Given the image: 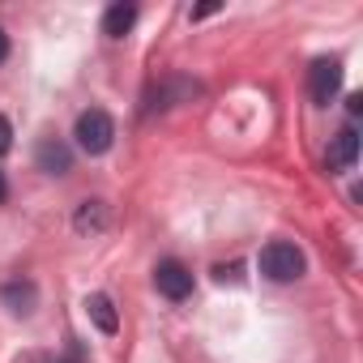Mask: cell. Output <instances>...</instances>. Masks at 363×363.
<instances>
[{"label":"cell","mask_w":363,"mask_h":363,"mask_svg":"<svg viewBox=\"0 0 363 363\" xmlns=\"http://www.w3.org/2000/svg\"><path fill=\"white\" fill-rule=\"evenodd\" d=\"M261 274L269 278V282H295V278H303V269H308V261H303V252L291 244V240H269L265 248H261Z\"/></svg>","instance_id":"cell-1"},{"label":"cell","mask_w":363,"mask_h":363,"mask_svg":"<svg viewBox=\"0 0 363 363\" xmlns=\"http://www.w3.org/2000/svg\"><path fill=\"white\" fill-rule=\"evenodd\" d=\"M73 137H77V145H82L86 154H107V150H111V141H116V120H111L107 111L90 107V111H82V116H77Z\"/></svg>","instance_id":"cell-2"},{"label":"cell","mask_w":363,"mask_h":363,"mask_svg":"<svg viewBox=\"0 0 363 363\" xmlns=\"http://www.w3.org/2000/svg\"><path fill=\"white\" fill-rule=\"evenodd\" d=\"M197 94H201L197 82H189V77H167L162 86H154V90L145 94V107H141V111H145V116H150V111H167V107H175V103H193Z\"/></svg>","instance_id":"cell-3"},{"label":"cell","mask_w":363,"mask_h":363,"mask_svg":"<svg viewBox=\"0 0 363 363\" xmlns=\"http://www.w3.org/2000/svg\"><path fill=\"white\" fill-rule=\"evenodd\" d=\"M154 286H158V295H167V299H189V295H193V269H189L184 261L167 257V261H158V269H154Z\"/></svg>","instance_id":"cell-4"},{"label":"cell","mask_w":363,"mask_h":363,"mask_svg":"<svg viewBox=\"0 0 363 363\" xmlns=\"http://www.w3.org/2000/svg\"><path fill=\"white\" fill-rule=\"evenodd\" d=\"M337 90H342V65H337V60H316L312 73H308V94H312V103H316V107H329V103L337 99Z\"/></svg>","instance_id":"cell-5"},{"label":"cell","mask_w":363,"mask_h":363,"mask_svg":"<svg viewBox=\"0 0 363 363\" xmlns=\"http://www.w3.org/2000/svg\"><path fill=\"white\" fill-rule=\"evenodd\" d=\"M354 158H359V133H354V124H346L333 141H329V171H350L354 167Z\"/></svg>","instance_id":"cell-6"},{"label":"cell","mask_w":363,"mask_h":363,"mask_svg":"<svg viewBox=\"0 0 363 363\" xmlns=\"http://www.w3.org/2000/svg\"><path fill=\"white\" fill-rule=\"evenodd\" d=\"M35 162H39V171H48V175H69V171H73V150H69L60 137H48V141L39 145Z\"/></svg>","instance_id":"cell-7"},{"label":"cell","mask_w":363,"mask_h":363,"mask_svg":"<svg viewBox=\"0 0 363 363\" xmlns=\"http://www.w3.org/2000/svg\"><path fill=\"white\" fill-rule=\"evenodd\" d=\"M73 227H77L82 235H103V231L111 227V206H107V201H82L77 214H73Z\"/></svg>","instance_id":"cell-8"},{"label":"cell","mask_w":363,"mask_h":363,"mask_svg":"<svg viewBox=\"0 0 363 363\" xmlns=\"http://www.w3.org/2000/svg\"><path fill=\"white\" fill-rule=\"evenodd\" d=\"M0 299L9 303V312H18V316H30V312H35V303H39V286H35L30 278H13V282H5Z\"/></svg>","instance_id":"cell-9"},{"label":"cell","mask_w":363,"mask_h":363,"mask_svg":"<svg viewBox=\"0 0 363 363\" xmlns=\"http://www.w3.org/2000/svg\"><path fill=\"white\" fill-rule=\"evenodd\" d=\"M133 22H137V5H111L103 13V35L107 39H124L133 30Z\"/></svg>","instance_id":"cell-10"},{"label":"cell","mask_w":363,"mask_h":363,"mask_svg":"<svg viewBox=\"0 0 363 363\" xmlns=\"http://www.w3.org/2000/svg\"><path fill=\"white\" fill-rule=\"evenodd\" d=\"M86 312H90V320L103 329V333H116L120 329V316H116V303L103 295V291H94L90 299H86Z\"/></svg>","instance_id":"cell-11"},{"label":"cell","mask_w":363,"mask_h":363,"mask_svg":"<svg viewBox=\"0 0 363 363\" xmlns=\"http://www.w3.org/2000/svg\"><path fill=\"white\" fill-rule=\"evenodd\" d=\"M9 145H13V124H9L5 116H0V154H5Z\"/></svg>","instance_id":"cell-12"},{"label":"cell","mask_w":363,"mask_h":363,"mask_svg":"<svg viewBox=\"0 0 363 363\" xmlns=\"http://www.w3.org/2000/svg\"><path fill=\"white\" fill-rule=\"evenodd\" d=\"M346 111L359 116V111H363V94H350V99H346Z\"/></svg>","instance_id":"cell-13"},{"label":"cell","mask_w":363,"mask_h":363,"mask_svg":"<svg viewBox=\"0 0 363 363\" xmlns=\"http://www.w3.org/2000/svg\"><path fill=\"white\" fill-rule=\"evenodd\" d=\"M210 13H218V5H201V9H193V22H201V18H210Z\"/></svg>","instance_id":"cell-14"},{"label":"cell","mask_w":363,"mask_h":363,"mask_svg":"<svg viewBox=\"0 0 363 363\" xmlns=\"http://www.w3.org/2000/svg\"><path fill=\"white\" fill-rule=\"evenodd\" d=\"M5 60H9V35L0 30V65H5Z\"/></svg>","instance_id":"cell-15"},{"label":"cell","mask_w":363,"mask_h":363,"mask_svg":"<svg viewBox=\"0 0 363 363\" xmlns=\"http://www.w3.org/2000/svg\"><path fill=\"white\" fill-rule=\"evenodd\" d=\"M9 197V179H5V171H0V201Z\"/></svg>","instance_id":"cell-16"}]
</instances>
